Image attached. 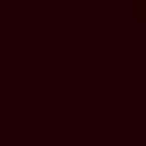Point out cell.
Wrapping results in <instances>:
<instances>
[{
	"mask_svg": "<svg viewBox=\"0 0 146 146\" xmlns=\"http://www.w3.org/2000/svg\"><path fill=\"white\" fill-rule=\"evenodd\" d=\"M136 15H141V20H146V0H136Z\"/></svg>",
	"mask_w": 146,
	"mask_h": 146,
	"instance_id": "6da1fadb",
	"label": "cell"
}]
</instances>
